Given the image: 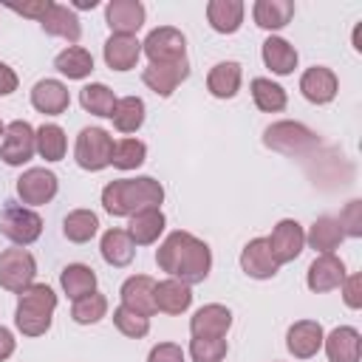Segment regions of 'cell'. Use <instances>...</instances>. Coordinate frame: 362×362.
<instances>
[{"mask_svg":"<svg viewBox=\"0 0 362 362\" xmlns=\"http://www.w3.org/2000/svg\"><path fill=\"white\" fill-rule=\"evenodd\" d=\"M156 263L161 272H167L170 277L187 283V286H195V283H204L209 269H212V252L209 246L195 238L192 232H184V229H175L164 238V243L158 246L156 252Z\"/></svg>","mask_w":362,"mask_h":362,"instance_id":"6da1fadb","label":"cell"},{"mask_svg":"<svg viewBox=\"0 0 362 362\" xmlns=\"http://www.w3.org/2000/svg\"><path fill=\"white\" fill-rule=\"evenodd\" d=\"M161 201H164V187L153 175L116 178L102 189V206L113 218H130L141 209L161 206Z\"/></svg>","mask_w":362,"mask_h":362,"instance_id":"7a4b0ae2","label":"cell"},{"mask_svg":"<svg viewBox=\"0 0 362 362\" xmlns=\"http://www.w3.org/2000/svg\"><path fill=\"white\" fill-rule=\"evenodd\" d=\"M57 308V294L45 283H31L17 294L14 325L23 337H42L51 328V317Z\"/></svg>","mask_w":362,"mask_h":362,"instance_id":"3957f363","label":"cell"},{"mask_svg":"<svg viewBox=\"0 0 362 362\" xmlns=\"http://www.w3.org/2000/svg\"><path fill=\"white\" fill-rule=\"evenodd\" d=\"M113 136L105 127H82L76 136V147H74V158L82 170L88 173H99L105 167H110L113 158Z\"/></svg>","mask_w":362,"mask_h":362,"instance_id":"277c9868","label":"cell"},{"mask_svg":"<svg viewBox=\"0 0 362 362\" xmlns=\"http://www.w3.org/2000/svg\"><path fill=\"white\" fill-rule=\"evenodd\" d=\"M263 144L269 150L283 153V156H303V153L314 150L320 144V139H317L314 130H308L300 122H274V124L266 127Z\"/></svg>","mask_w":362,"mask_h":362,"instance_id":"5b68a950","label":"cell"},{"mask_svg":"<svg viewBox=\"0 0 362 362\" xmlns=\"http://www.w3.org/2000/svg\"><path fill=\"white\" fill-rule=\"evenodd\" d=\"M141 54H147L150 65L181 62V59H187V37L173 25H158L144 37Z\"/></svg>","mask_w":362,"mask_h":362,"instance_id":"8992f818","label":"cell"},{"mask_svg":"<svg viewBox=\"0 0 362 362\" xmlns=\"http://www.w3.org/2000/svg\"><path fill=\"white\" fill-rule=\"evenodd\" d=\"M34 274H37V260L28 249L14 246L0 252V288L20 294L34 283Z\"/></svg>","mask_w":362,"mask_h":362,"instance_id":"52a82bcc","label":"cell"},{"mask_svg":"<svg viewBox=\"0 0 362 362\" xmlns=\"http://www.w3.org/2000/svg\"><path fill=\"white\" fill-rule=\"evenodd\" d=\"M34 153H37V130L23 119H14L11 124H6L0 139V158L8 167H23L25 161L34 158Z\"/></svg>","mask_w":362,"mask_h":362,"instance_id":"ba28073f","label":"cell"},{"mask_svg":"<svg viewBox=\"0 0 362 362\" xmlns=\"http://www.w3.org/2000/svg\"><path fill=\"white\" fill-rule=\"evenodd\" d=\"M0 235H6L17 246H28L42 235V218L31 206L8 204L0 212Z\"/></svg>","mask_w":362,"mask_h":362,"instance_id":"9c48e42d","label":"cell"},{"mask_svg":"<svg viewBox=\"0 0 362 362\" xmlns=\"http://www.w3.org/2000/svg\"><path fill=\"white\" fill-rule=\"evenodd\" d=\"M266 243H269L272 257L277 260V266H283V263H291V260H297L303 255V249H305V232H303V226L297 221L283 218L272 229V235L266 238Z\"/></svg>","mask_w":362,"mask_h":362,"instance_id":"30bf717a","label":"cell"},{"mask_svg":"<svg viewBox=\"0 0 362 362\" xmlns=\"http://www.w3.org/2000/svg\"><path fill=\"white\" fill-rule=\"evenodd\" d=\"M57 189H59V181H57V175H54L51 170H45V167H31V170H25V173L17 178V195H20V201L28 204V206H42V204H48V201L57 195Z\"/></svg>","mask_w":362,"mask_h":362,"instance_id":"8fae6325","label":"cell"},{"mask_svg":"<svg viewBox=\"0 0 362 362\" xmlns=\"http://www.w3.org/2000/svg\"><path fill=\"white\" fill-rule=\"evenodd\" d=\"M325 331L317 320H297L288 331H286V348L294 359H311L317 356V351L322 348Z\"/></svg>","mask_w":362,"mask_h":362,"instance_id":"7c38bea8","label":"cell"},{"mask_svg":"<svg viewBox=\"0 0 362 362\" xmlns=\"http://www.w3.org/2000/svg\"><path fill=\"white\" fill-rule=\"evenodd\" d=\"M345 280V263L337 255H317L305 272V283L314 294H325L339 288Z\"/></svg>","mask_w":362,"mask_h":362,"instance_id":"4fadbf2b","label":"cell"},{"mask_svg":"<svg viewBox=\"0 0 362 362\" xmlns=\"http://www.w3.org/2000/svg\"><path fill=\"white\" fill-rule=\"evenodd\" d=\"M339 90V79L331 68L325 65H311L308 71H303L300 76V93L311 102V105H328Z\"/></svg>","mask_w":362,"mask_h":362,"instance_id":"5bb4252c","label":"cell"},{"mask_svg":"<svg viewBox=\"0 0 362 362\" xmlns=\"http://www.w3.org/2000/svg\"><path fill=\"white\" fill-rule=\"evenodd\" d=\"M105 23L110 34L136 37V31L144 25V6L139 0H110L105 6Z\"/></svg>","mask_w":362,"mask_h":362,"instance_id":"9a60e30c","label":"cell"},{"mask_svg":"<svg viewBox=\"0 0 362 362\" xmlns=\"http://www.w3.org/2000/svg\"><path fill=\"white\" fill-rule=\"evenodd\" d=\"M189 76V62L181 59V62H164V65H147L141 71V82L158 93V96H173V90Z\"/></svg>","mask_w":362,"mask_h":362,"instance_id":"2e32d148","label":"cell"},{"mask_svg":"<svg viewBox=\"0 0 362 362\" xmlns=\"http://www.w3.org/2000/svg\"><path fill=\"white\" fill-rule=\"evenodd\" d=\"M240 269L243 274H249L252 280H272L277 274V260L272 257V249L266 243V238H252L243 252H240Z\"/></svg>","mask_w":362,"mask_h":362,"instance_id":"e0dca14e","label":"cell"},{"mask_svg":"<svg viewBox=\"0 0 362 362\" xmlns=\"http://www.w3.org/2000/svg\"><path fill=\"white\" fill-rule=\"evenodd\" d=\"M328 362H359L362 356V334L354 325H337L322 339Z\"/></svg>","mask_w":362,"mask_h":362,"instance_id":"ac0fdd59","label":"cell"},{"mask_svg":"<svg viewBox=\"0 0 362 362\" xmlns=\"http://www.w3.org/2000/svg\"><path fill=\"white\" fill-rule=\"evenodd\" d=\"M229 328H232V311L221 303L201 305L189 320V334L192 337H226Z\"/></svg>","mask_w":362,"mask_h":362,"instance_id":"d6986e66","label":"cell"},{"mask_svg":"<svg viewBox=\"0 0 362 362\" xmlns=\"http://www.w3.org/2000/svg\"><path fill=\"white\" fill-rule=\"evenodd\" d=\"M153 291H156V280H153V277H147V274H133V277H127V280L122 283L119 297H122V305H124V308L150 317V314L156 311Z\"/></svg>","mask_w":362,"mask_h":362,"instance_id":"ffe728a7","label":"cell"},{"mask_svg":"<svg viewBox=\"0 0 362 362\" xmlns=\"http://www.w3.org/2000/svg\"><path fill=\"white\" fill-rule=\"evenodd\" d=\"M153 303H156V311L161 314H184L192 303V288L175 277H167L161 283H156V291H153Z\"/></svg>","mask_w":362,"mask_h":362,"instance_id":"44dd1931","label":"cell"},{"mask_svg":"<svg viewBox=\"0 0 362 362\" xmlns=\"http://www.w3.org/2000/svg\"><path fill=\"white\" fill-rule=\"evenodd\" d=\"M31 105H34V110H40L45 116H59L68 110L71 96L59 79H40L31 88Z\"/></svg>","mask_w":362,"mask_h":362,"instance_id":"7402d4cb","label":"cell"},{"mask_svg":"<svg viewBox=\"0 0 362 362\" xmlns=\"http://www.w3.org/2000/svg\"><path fill=\"white\" fill-rule=\"evenodd\" d=\"M40 25H42L45 34L62 37V40H68V42H76V40L82 37V25H79L76 11L68 8V6H62V3H51L48 11L42 14Z\"/></svg>","mask_w":362,"mask_h":362,"instance_id":"603a6c76","label":"cell"},{"mask_svg":"<svg viewBox=\"0 0 362 362\" xmlns=\"http://www.w3.org/2000/svg\"><path fill=\"white\" fill-rule=\"evenodd\" d=\"M141 57V42L130 34H110L105 40V62L110 71H130Z\"/></svg>","mask_w":362,"mask_h":362,"instance_id":"cb8c5ba5","label":"cell"},{"mask_svg":"<svg viewBox=\"0 0 362 362\" xmlns=\"http://www.w3.org/2000/svg\"><path fill=\"white\" fill-rule=\"evenodd\" d=\"M164 223H167V218H164L161 206H150V209H141V212L130 215V223H127L124 232L130 235L133 246H150L164 232Z\"/></svg>","mask_w":362,"mask_h":362,"instance_id":"d4e9b609","label":"cell"},{"mask_svg":"<svg viewBox=\"0 0 362 362\" xmlns=\"http://www.w3.org/2000/svg\"><path fill=\"white\" fill-rule=\"evenodd\" d=\"M260 54H263L266 68L272 74H277V76H288L297 68V59H300L297 57V48L288 40H283V37H266Z\"/></svg>","mask_w":362,"mask_h":362,"instance_id":"484cf974","label":"cell"},{"mask_svg":"<svg viewBox=\"0 0 362 362\" xmlns=\"http://www.w3.org/2000/svg\"><path fill=\"white\" fill-rule=\"evenodd\" d=\"M240 79H243V71H240V62H218L209 68L206 74V90L215 96V99H232L238 90H240Z\"/></svg>","mask_w":362,"mask_h":362,"instance_id":"4316f807","label":"cell"},{"mask_svg":"<svg viewBox=\"0 0 362 362\" xmlns=\"http://www.w3.org/2000/svg\"><path fill=\"white\" fill-rule=\"evenodd\" d=\"M243 11L246 6L240 0H209L206 3V20L212 31L218 34H235L243 23Z\"/></svg>","mask_w":362,"mask_h":362,"instance_id":"83f0119b","label":"cell"},{"mask_svg":"<svg viewBox=\"0 0 362 362\" xmlns=\"http://www.w3.org/2000/svg\"><path fill=\"white\" fill-rule=\"evenodd\" d=\"M252 17L260 28L266 31H280L291 23L294 17V3L291 0H257L252 6Z\"/></svg>","mask_w":362,"mask_h":362,"instance_id":"f1b7e54d","label":"cell"},{"mask_svg":"<svg viewBox=\"0 0 362 362\" xmlns=\"http://www.w3.org/2000/svg\"><path fill=\"white\" fill-rule=\"evenodd\" d=\"M99 252H102V257H105L107 266L122 269V266H130V263H133L136 246H133V240H130V235H127L124 229H107V232L102 235Z\"/></svg>","mask_w":362,"mask_h":362,"instance_id":"f546056e","label":"cell"},{"mask_svg":"<svg viewBox=\"0 0 362 362\" xmlns=\"http://www.w3.org/2000/svg\"><path fill=\"white\" fill-rule=\"evenodd\" d=\"M342 240H345V235H342L337 218H331V215L317 218V221L311 223L308 235H305V243H308L314 252H320V255H334V249H337Z\"/></svg>","mask_w":362,"mask_h":362,"instance_id":"4dcf8cb0","label":"cell"},{"mask_svg":"<svg viewBox=\"0 0 362 362\" xmlns=\"http://www.w3.org/2000/svg\"><path fill=\"white\" fill-rule=\"evenodd\" d=\"M54 68H57L62 76H68V79H85V76H90V71H93V57H90V51L82 48V45H68L65 51H59V54L54 57Z\"/></svg>","mask_w":362,"mask_h":362,"instance_id":"1f68e13d","label":"cell"},{"mask_svg":"<svg viewBox=\"0 0 362 362\" xmlns=\"http://www.w3.org/2000/svg\"><path fill=\"white\" fill-rule=\"evenodd\" d=\"M59 286L71 300H79V297L96 291V272L85 263H68L59 274Z\"/></svg>","mask_w":362,"mask_h":362,"instance_id":"d6a6232c","label":"cell"},{"mask_svg":"<svg viewBox=\"0 0 362 362\" xmlns=\"http://www.w3.org/2000/svg\"><path fill=\"white\" fill-rule=\"evenodd\" d=\"M113 127L119 133H136L144 124V99L141 96H122L113 107Z\"/></svg>","mask_w":362,"mask_h":362,"instance_id":"836d02e7","label":"cell"},{"mask_svg":"<svg viewBox=\"0 0 362 362\" xmlns=\"http://www.w3.org/2000/svg\"><path fill=\"white\" fill-rule=\"evenodd\" d=\"M79 105L93 113V116H105L110 119L113 116V107H116V93L105 85V82H90L79 90Z\"/></svg>","mask_w":362,"mask_h":362,"instance_id":"e575fe53","label":"cell"},{"mask_svg":"<svg viewBox=\"0 0 362 362\" xmlns=\"http://www.w3.org/2000/svg\"><path fill=\"white\" fill-rule=\"evenodd\" d=\"M99 232V218L90 209H74L62 221V235L71 243H88Z\"/></svg>","mask_w":362,"mask_h":362,"instance_id":"d590c367","label":"cell"},{"mask_svg":"<svg viewBox=\"0 0 362 362\" xmlns=\"http://www.w3.org/2000/svg\"><path fill=\"white\" fill-rule=\"evenodd\" d=\"M252 99L263 113H280V110H286V102H288L286 90L277 82L266 79V76H255L252 79Z\"/></svg>","mask_w":362,"mask_h":362,"instance_id":"8d00e7d4","label":"cell"},{"mask_svg":"<svg viewBox=\"0 0 362 362\" xmlns=\"http://www.w3.org/2000/svg\"><path fill=\"white\" fill-rule=\"evenodd\" d=\"M65 150H68V139H65V130L59 124H40L37 127V153H40V158L59 161V158H65Z\"/></svg>","mask_w":362,"mask_h":362,"instance_id":"74e56055","label":"cell"},{"mask_svg":"<svg viewBox=\"0 0 362 362\" xmlns=\"http://www.w3.org/2000/svg\"><path fill=\"white\" fill-rule=\"evenodd\" d=\"M105 314H107V297L99 294V291H90V294L74 300V308H71V320L79 322V325H93Z\"/></svg>","mask_w":362,"mask_h":362,"instance_id":"f35d334b","label":"cell"},{"mask_svg":"<svg viewBox=\"0 0 362 362\" xmlns=\"http://www.w3.org/2000/svg\"><path fill=\"white\" fill-rule=\"evenodd\" d=\"M147 158V144L139 141V139H122L113 144V158L110 164L119 167V170H136L141 167Z\"/></svg>","mask_w":362,"mask_h":362,"instance_id":"ab89813d","label":"cell"},{"mask_svg":"<svg viewBox=\"0 0 362 362\" xmlns=\"http://www.w3.org/2000/svg\"><path fill=\"white\" fill-rule=\"evenodd\" d=\"M113 325L119 328V334H124L130 339H141V337L150 334V317L136 314V311H130L124 305L113 308Z\"/></svg>","mask_w":362,"mask_h":362,"instance_id":"60d3db41","label":"cell"},{"mask_svg":"<svg viewBox=\"0 0 362 362\" xmlns=\"http://www.w3.org/2000/svg\"><path fill=\"white\" fill-rule=\"evenodd\" d=\"M229 345L223 337H192L189 356L192 362H223Z\"/></svg>","mask_w":362,"mask_h":362,"instance_id":"b9f144b4","label":"cell"},{"mask_svg":"<svg viewBox=\"0 0 362 362\" xmlns=\"http://www.w3.org/2000/svg\"><path fill=\"white\" fill-rule=\"evenodd\" d=\"M345 238H362V201H348L337 218Z\"/></svg>","mask_w":362,"mask_h":362,"instance_id":"7bdbcfd3","label":"cell"},{"mask_svg":"<svg viewBox=\"0 0 362 362\" xmlns=\"http://www.w3.org/2000/svg\"><path fill=\"white\" fill-rule=\"evenodd\" d=\"M342 300L348 308H362V274H345L342 280Z\"/></svg>","mask_w":362,"mask_h":362,"instance_id":"ee69618b","label":"cell"},{"mask_svg":"<svg viewBox=\"0 0 362 362\" xmlns=\"http://www.w3.org/2000/svg\"><path fill=\"white\" fill-rule=\"evenodd\" d=\"M147 362H184V351L175 342H158L150 348Z\"/></svg>","mask_w":362,"mask_h":362,"instance_id":"f6af8a7d","label":"cell"},{"mask_svg":"<svg viewBox=\"0 0 362 362\" xmlns=\"http://www.w3.org/2000/svg\"><path fill=\"white\" fill-rule=\"evenodd\" d=\"M51 3H54V0H28V3H23V6H20V3H6V6H8L11 11H17V14L31 17V20H37V23H40Z\"/></svg>","mask_w":362,"mask_h":362,"instance_id":"bcb514c9","label":"cell"},{"mask_svg":"<svg viewBox=\"0 0 362 362\" xmlns=\"http://www.w3.org/2000/svg\"><path fill=\"white\" fill-rule=\"evenodd\" d=\"M17 74H14V68H8L6 62H0V96H8V93H14L17 90Z\"/></svg>","mask_w":362,"mask_h":362,"instance_id":"7dc6e473","label":"cell"},{"mask_svg":"<svg viewBox=\"0 0 362 362\" xmlns=\"http://www.w3.org/2000/svg\"><path fill=\"white\" fill-rule=\"evenodd\" d=\"M14 348H17L14 334H11L6 325H0V362H6V359L14 354Z\"/></svg>","mask_w":362,"mask_h":362,"instance_id":"c3c4849f","label":"cell"},{"mask_svg":"<svg viewBox=\"0 0 362 362\" xmlns=\"http://www.w3.org/2000/svg\"><path fill=\"white\" fill-rule=\"evenodd\" d=\"M99 0H74V8H96Z\"/></svg>","mask_w":362,"mask_h":362,"instance_id":"681fc988","label":"cell"},{"mask_svg":"<svg viewBox=\"0 0 362 362\" xmlns=\"http://www.w3.org/2000/svg\"><path fill=\"white\" fill-rule=\"evenodd\" d=\"M3 130H6V124H3V122H0V139H3Z\"/></svg>","mask_w":362,"mask_h":362,"instance_id":"f907efd6","label":"cell"}]
</instances>
